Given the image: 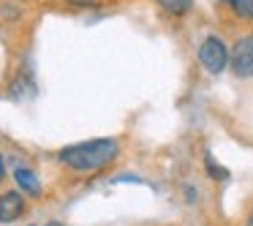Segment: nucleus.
Returning a JSON list of instances; mask_svg holds the SVG:
<instances>
[{
  "label": "nucleus",
  "mask_w": 253,
  "mask_h": 226,
  "mask_svg": "<svg viewBox=\"0 0 253 226\" xmlns=\"http://www.w3.org/2000/svg\"><path fill=\"white\" fill-rule=\"evenodd\" d=\"M120 155L117 139H90V142H77L60 150V164H66L74 172H95L109 166Z\"/></svg>",
  "instance_id": "1"
},
{
  "label": "nucleus",
  "mask_w": 253,
  "mask_h": 226,
  "mask_svg": "<svg viewBox=\"0 0 253 226\" xmlns=\"http://www.w3.org/2000/svg\"><path fill=\"white\" fill-rule=\"evenodd\" d=\"M229 60H231V49L226 46V41L220 36H207V39L199 44V63L207 74L218 77L229 68Z\"/></svg>",
  "instance_id": "2"
},
{
  "label": "nucleus",
  "mask_w": 253,
  "mask_h": 226,
  "mask_svg": "<svg viewBox=\"0 0 253 226\" xmlns=\"http://www.w3.org/2000/svg\"><path fill=\"white\" fill-rule=\"evenodd\" d=\"M229 68L234 71V77H240V79H251L253 77V33L240 36V39L234 41Z\"/></svg>",
  "instance_id": "3"
},
{
  "label": "nucleus",
  "mask_w": 253,
  "mask_h": 226,
  "mask_svg": "<svg viewBox=\"0 0 253 226\" xmlns=\"http://www.w3.org/2000/svg\"><path fill=\"white\" fill-rule=\"evenodd\" d=\"M25 213V196L19 191H6L0 196V224H14Z\"/></svg>",
  "instance_id": "4"
},
{
  "label": "nucleus",
  "mask_w": 253,
  "mask_h": 226,
  "mask_svg": "<svg viewBox=\"0 0 253 226\" xmlns=\"http://www.w3.org/2000/svg\"><path fill=\"white\" fill-rule=\"evenodd\" d=\"M14 180H17V185L22 188V193H28V196H41L39 175H36L30 166H17V169H14Z\"/></svg>",
  "instance_id": "5"
},
{
  "label": "nucleus",
  "mask_w": 253,
  "mask_h": 226,
  "mask_svg": "<svg viewBox=\"0 0 253 226\" xmlns=\"http://www.w3.org/2000/svg\"><path fill=\"white\" fill-rule=\"evenodd\" d=\"M155 6L169 17H185V14H191L193 0H155Z\"/></svg>",
  "instance_id": "6"
},
{
  "label": "nucleus",
  "mask_w": 253,
  "mask_h": 226,
  "mask_svg": "<svg viewBox=\"0 0 253 226\" xmlns=\"http://www.w3.org/2000/svg\"><path fill=\"white\" fill-rule=\"evenodd\" d=\"M229 8L234 17L245 19V22H253V0H229Z\"/></svg>",
  "instance_id": "7"
},
{
  "label": "nucleus",
  "mask_w": 253,
  "mask_h": 226,
  "mask_svg": "<svg viewBox=\"0 0 253 226\" xmlns=\"http://www.w3.org/2000/svg\"><path fill=\"white\" fill-rule=\"evenodd\" d=\"M204 169H207V175L212 177V180H229V169L215 164L212 153H204Z\"/></svg>",
  "instance_id": "8"
},
{
  "label": "nucleus",
  "mask_w": 253,
  "mask_h": 226,
  "mask_svg": "<svg viewBox=\"0 0 253 226\" xmlns=\"http://www.w3.org/2000/svg\"><path fill=\"white\" fill-rule=\"evenodd\" d=\"M182 191H185V202H188V204H196V202H199V191H196L193 185H185Z\"/></svg>",
  "instance_id": "9"
},
{
  "label": "nucleus",
  "mask_w": 253,
  "mask_h": 226,
  "mask_svg": "<svg viewBox=\"0 0 253 226\" xmlns=\"http://www.w3.org/2000/svg\"><path fill=\"white\" fill-rule=\"evenodd\" d=\"M71 6H77V8H95L98 6V0H68Z\"/></svg>",
  "instance_id": "10"
},
{
  "label": "nucleus",
  "mask_w": 253,
  "mask_h": 226,
  "mask_svg": "<svg viewBox=\"0 0 253 226\" xmlns=\"http://www.w3.org/2000/svg\"><path fill=\"white\" fill-rule=\"evenodd\" d=\"M6 177V164H3V155H0V180Z\"/></svg>",
  "instance_id": "11"
},
{
  "label": "nucleus",
  "mask_w": 253,
  "mask_h": 226,
  "mask_svg": "<svg viewBox=\"0 0 253 226\" xmlns=\"http://www.w3.org/2000/svg\"><path fill=\"white\" fill-rule=\"evenodd\" d=\"M245 226H253V210H251V215H248V221H245Z\"/></svg>",
  "instance_id": "12"
},
{
  "label": "nucleus",
  "mask_w": 253,
  "mask_h": 226,
  "mask_svg": "<svg viewBox=\"0 0 253 226\" xmlns=\"http://www.w3.org/2000/svg\"><path fill=\"white\" fill-rule=\"evenodd\" d=\"M46 226H63V224H57V221H52V224H46Z\"/></svg>",
  "instance_id": "13"
},
{
  "label": "nucleus",
  "mask_w": 253,
  "mask_h": 226,
  "mask_svg": "<svg viewBox=\"0 0 253 226\" xmlns=\"http://www.w3.org/2000/svg\"><path fill=\"white\" fill-rule=\"evenodd\" d=\"M226 3H229V0H226Z\"/></svg>",
  "instance_id": "14"
}]
</instances>
